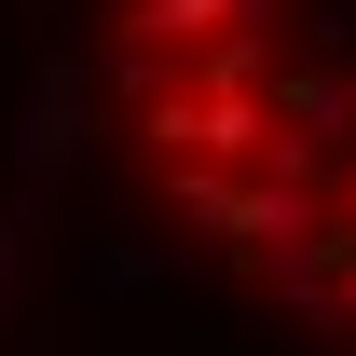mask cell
<instances>
[{
    "instance_id": "obj_1",
    "label": "cell",
    "mask_w": 356,
    "mask_h": 356,
    "mask_svg": "<svg viewBox=\"0 0 356 356\" xmlns=\"http://www.w3.org/2000/svg\"><path fill=\"white\" fill-rule=\"evenodd\" d=\"M110 124L233 288L356 343V0H110Z\"/></svg>"
}]
</instances>
